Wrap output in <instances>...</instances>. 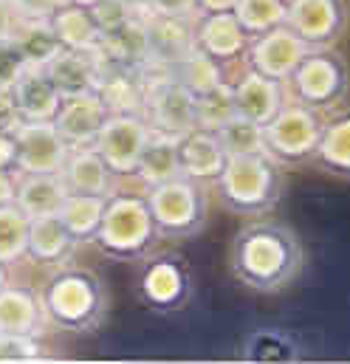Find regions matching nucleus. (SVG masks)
I'll use <instances>...</instances> for the list:
<instances>
[{
	"mask_svg": "<svg viewBox=\"0 0 350 364\" xmlns=\"http://www.w3.org/2000/svg\"><path fill=\"white\" fill-rule=\"evenodd\" d=\"M43 302L34 291L20 285H3L0 288V333H23L37 336L43 328Z\"/></svg>",
	"mask_w": 350,
	"mask_h": 364,
	"instance_id": "nucleus-28",
	"label": "nucleus"
},
{
	"mask_svg": "<svg viewBox=\"0 0 350 364\" xmlns=\"http://www.w3.org/2000/svg\"><path fill=\"white\" fill-rule=\"evenodd\" d=\"M11 96L23 122H54L63 105L60 91L54 88L51 77L40 65H28L23 71V77L11 85Z\"/></svg>",
	"mask_w": 350,
	"mask_h": 364,
	"instance_id": "nucleus-22",
	"label": "nucleus"
},
{
	"mask_svg": "<svg viewBox=\"0 0 350 364\" xmlns=\"http://www.w3.org/2000/svg\"><path fill=\"white\" fill-rule=\"evenodd\" d=\"M198 14L201 11H232L238 6V0H195Z\"/></svg>",
	"mask_w": 350,
	"mask_h": 364,
	"instance_id": "nucleus-47",
	"label": "nucleus"
},
{
	"mask_svg": "<svg viewBox=\"0 0 350 364\" xmlns=\"http://www.w3.org/2000/svg\"><path fill=\"white\" fill-rule=\"evenodd\" d=\"M175 176H181V156H178V139L167 133H150L144 153L139 159V167L133 173V181L142 189H150L156 183L170 181Z\"/></svg>",
	"mask_w": 350,
	"mask_h": 364,
	"instance_id": "nucleus-29",
	"label": "nucleus"
},
{
	"mask_svg": "<svg viewBox=\"0 0 350 364\" xmlns=\"http://www.w3.org/2000/svg\"><path fill=\"white\" fill-rule=\"evenodd\" d=\"M14 200V173L0 167V206Z\"/></svg>",
	"mask_w": 350,
	"mask_h": 364,
	"instance_id": "nucleus-46",
	"label": "nucleus"
},
{
	"mask_svg": "<svg viewBox=\"0 0 350 364\" xmlns=\"http://www.w3.org/2000/svg\"><path fill=\"white\" fill-rule=\"evenodd\" d=\"M285 93L291 102L311 107L322 119L342 110L350 96V68L345 54L334 46L308 48L285 80Z\"/></svg>",
	"mask_w": 350,
	"mask_h": 364,
	"instance_id": "nucleus-4",
	"label": "nucleus"
},
{
	"mask_svg": "<svg viewBox=\"0 0 350 364\" xmlns=\"http://www.w3.org/2000/svg\"><path fill=\"white\" fill-rule=\"evenodd\" d=\"M139 294L144 305L156 311H178L192 294V277L186 263L175 255L153 257L139 279Z\"/></svg>",
	"mask_w": 350,
	"mask_h": 364,
	"instance_id": "nucleus-14",
	"label": "nucleus"
},
{
	"mask_svg": "<svg viewBox=\"0 0 350 364\" xmlns=\"http://www.w3.org/2000/svg\"><path fill=\"white\" fill-rule=\"evenodd\" d=\"M11 40L20 48V54L26 57V63L40 65V68H46L51 63V57L63 48L48 20H20Z\"/></svg>",
	"mask_w": 350,
	"mask_h": 364,
	"instance_id": "nucleus-31",
	"label": "nucleus"
},
{
	"mask_svg": "<svg viewBox=\"0 0 350 364\" xmlns=\"http://www.w3.org/2000/svg\"><path fill=\"white\" fill-rule=\"evenodd\" d=\"M150 215L156 223V235L164 240H184L203 232L209 218V195L206 183L186 178L184 173L170 181H161L144 189Z\"/></svg>",
	"mask_w": 350,
	"mask_h": 364,
	"instance_id": "nucleus-6",
	"label": "nucleus"
},
{
	"mask_svg": "<svg viewBox=\"0 0 350 364\" xmlns=\"http://www.w3.org/2000/svg\"><path fill=\"white\" fill-rule=\"evenodd\" d=\"M60 176L65 181V189L74 192V195H102V198H107L113 189H119L116 186L119 178L113 176V170L105 164V159L96 153L93 144L71 147Z\"/></svg>",
	"mask_w": 350,
	"mask_h": 364,
	"instance_id": "nucleus-21",
	"label": "nucleus"
},
{
	"mask_svg": "<svg viewBox=\"0 0 350 364\" xmlns=\"http://www.w3.org/2000/svg\"><path fill=\"white\" fill-rule=\"evenodd\" d=\"M20 110L14 105V96L9 88H0V133H14L20 127Z\"/></svg>",
	"mask_w": 350,
	"mask_h": 364,
	"instance_id": "nucleus-42",
	"label": "nucleus"
},
{
	"mask_svg": "<svg viewBox=\"0 0 350 364\" xmlns=\"http://www.w3.org/2000/svg\"><path fill=\"white\" fill-rule=\"evenodd\" d=\"M232 91H235V105H238V113L265 124L277 116V110L288 102V93H285V82L280 80H271L260 71L243 65L240 74L232 80Z\"/></svg>",
	"mask_w": 350,
	"mask_h": 364,
	"instance_id": "nucleus-16",
	"label": "nucleus"
},
{
	"mask_svg": "<svg viewBox=\"0 0 350 364\" xmlns=\"http://www.w3.org/2000/svg\"><path fill=\"white\" fill-rule=\"evenodd\" d=\"M195 48L209 54L223 68L243 63L249 48V34L240 28L235 11H201L192 17Z\"/></svg>",
	"mask_w": 350,
	"mask_h": 364,
	"instance_id": "nucleus-13",
	"label": "nucleus"
},
{
	"mask_svg": "<svg viewBox=\"0 0 350 364\" xmlns=\"http://www.w3.org/2000/svg\"><path fill=\"white\" fill-rule=\"evenodd\" d=\"M285 26L308 46H336L348 28L345 0H285Z\"/></svg>",
	"mask_w": 350,
	"mask_h": 364,
	"instance_id": "nucleus-10",
	"label": "nucleus"
},
{
	"mask_svg": "<svg viewBox=\"0 0 350 364\" xmlns=\"http://www.w3.org/2000/svg\"><path fill=\"white\" fill-rule=\"evenodd\" d=\"M124 3L139 14H150V6H153V0H124Z\"/></svg>",
	"mask_w": 350,
	"mask_h": 364,
	"instance_id": "nucleus-48",
	"label": "nucleus"
},
{
	"mask_svg": "<svg viewBox=\"0 0 350 364\" xmlns=\"http://www.w3.org/2000/svg\"><path fill=\"white\" fill-rule=\"evenodd\" d=\"M178 156H181V173L201 183H215L229 159L218 133L203 127H195L178 139Z\"/></svg>",
	"mask_w": 350,
	"mask_h": 364,
	"instance_id": "nucleus-20",
	"label": "nucleus"
},
{
	"mask_svg": "<svg viewBox=\"0 0 350 364\" xmlns=\"http://www.w3.org/2000/svg\"><path fill=\"white\" fill-rule=\"evenodd\" d=\"M218 139L226 150V156H252V153H265V144H262V124L246 119V116H235L229 119L221 130H218Z\"/></svg>",
	"mask_w": 350,
	"mask_h": 364,
	"instance_id": "nucleus-36",
	"label": "nucleus"
},
{
	"mask_svg": "<svg viewBox=\"0 0 350 364\" xmlns=\"http://www.w3.org/2000/svg\"><path fill=\"white\" fill-rule=\"evenodd\" d=\"M9 282V274H6V263H0V288Z\"/></svg>",
	"mask_w": 350,
	"mask_h": 364,
	"instance_id": "nucleus-49",
	"label": "nucleus"
},
{
	"mask_svg": "<svg viewBox=\"0 0 350 364\" xmlns=\"http://www.w3.org/2000/svg\"><path fill=\"white\" fill-rule=\"evenodd\" d=\"M40 302L51 325L74 333L96 328L107 308L102 279L85 269H60L46 282Z\"/></svg>",
	"mask_w": 350,
	"mask_h": 364,
	"instance_id": "nucleus-5",
	"label": "nucleus"
},
{
	"mask_svg": "<svg viewBox=\"0 0 350 364\" xmlns=\"http://www.w3.org/2000/svg\"><path fill=\"white\" fill-rule=\"evenodd\" d=\"M68 189L63 176L48 173H14V203L28 218H46L57 215Z\"/></svg>",
	"mask_w": 350,
	"mask_h": 364,
	"instance_id": "nucleus-24",
	"label": "nucleus"
},
{
	"mask_svg": "<svg viewBox=\"0 0 350 364\" xmlns=\"http://www.w3.org/2000/svg\"><path fill=\"white\" fill-rule=\"evenodd\" d=\"M150 130L167 136H186L198 127L195 119V93L173 71H144V110Z\"/></svg>",
	"mask_w": 350,
	"mask_h": 364,
	"instance_id": "nucleus-8",
	"label": "nucleus"
},
{
	"mask_svg": "<svg viewBox=\"0 0 350 364\" xmlns=\"http://www.w3.org/2000/svg\"><path fill=\"white\" fill-rule=\"evenodd\" d=\"M77 249V240L71 237V232L63 226L60 215H46V218H31L28 226V252L26 257H31L40 266H63Z\"/></svg>",
	"mask_w": 350,
	"mask_h": 364,
	"instance_id": "nucleus-26",
	"label": "nucleus"
},
{
	"mask_svg": "<svg viewBox=\"0 0 350 364\" xmlns=\"http://www.w3.org/2000/svg\"><path fill=\"white\" fill-rule=\"evenodd\" d=\"M28 68L26 57L20 54V48L14 46V40H0V88H9L23 77V71Z\"/></svg>",
	"mask_w": 350,
	"mask_h": 364,
	"instance_id": "nucleus-39",
	"label": "nucleus"
},
{
	"mask_svg": "<svg viewBox=\"0 0 350 364\" xmlns=\"http://www.w3.org/2000/svg\"><path fill=\"white\" fill-rule=\"evenodd\" d=\"M17 139V170L14 173H48L60 176L71 147L54 127V122H20Z\"/></svg>",
	"mask_w": 350,
	"mask_h": 364,
	"instance_id": "nucleus-11",
	"label": "nucleus"
},
{
	"mask_svg": "<svg viewBox=\"0 0 350 364\" xmlns=\"http://www.w3.org/2000/svg\"><path fill=\"white\" fill-rule=\"evenodd\" d=\"M105 119H107V107L102 96L93 91L83 96H65L54 116V127L60 130L68 147H85L96 141Z\"/></svg>",
	"mask_w": 350,
	"mask_h": 364,
	"instance_id": "nucleus-18",
	"label": "nucleus"
},
{
	"mask_svg": "<svg viewBox=\"0 0 350 364\" xmlns=\"http://www.w3.org/2000/svg\"><path fill=\"white\" fill-rule=\"evenodd\" d=\"M150 11L156 14H173V17H195L198 6L195 0H153Z\"/></svg>",
	"mask_w": 350,
	"mask_h": 364,
	"instance_id": "nucleus-43",
	"label": "nucleus"
},
{
	"mask_svg": "<svg viewBox=\"0 0 350 364\" xmlns=\"http://www.w3.org/2000/svg\"><path fill=\"white\" fill-rule=\"evenodd\" d=\"M235 116H238V105H235L232 80H223L221 85L209 88L206 93H201V96H195V119H198V127L218 133Z\"/></svg>",
	"mask_w": 350,
	"mask_h": 364,
	"instance_id": "nucleus-34",
	"label": "nucleus"
},
{
	"mask_svg": "<svg viewBox=\"0 0 350 364\" xmlns=\"http://www.w3.org/2000/svg\"><path fill=\"white\" fill-rule=\"evenodd\" d=\"M0 167L3 170H17V139L14 133H0Z\"/></svg>",
	"mask_w": 350,
	"mask_h": 364,
	"instance_id": "nucleus-44",
	"label": "nucleus"
},
{
	"mask_svg": "<svg viewBox=\"0 0 350 364\" xmlns=\"http://www.w3.org/2000/svg\"><path fill=\"white\" fill-rule=\"evenodd\" d=\"M102 212H105V198L102 195H74V192H68L57 215H60L63 226L71 232V237L77 243H90L96 229H99Z\"/></svg>",
	"mask_w": 350,
	"mask_h": 364,
	"instance_id": "nucleus-30",
	"label": "nucleus"
},
{
	"mask_svg": "<svg viewBox=\"0 0 350 364\" xmlns=\"http://www.w3.org/2000/svg\"><path fill=\"white\" fill-rule=\"evenodd\" d=\"M156 240L159 235H156L147 195L113 189L105 198V212L90 243L110 260L133 263L147 257Z\"/></svg>",
	"mask_w": 350,
	"mask_h": 364,
	"instance_id": "nucleus-2",
	"label": "nucleus"
},
{
	"mask_svg": "<svg viewBox=\"0 0 350 364\" xmlns=\"http://www.w3.org/2000/svg\"><path fill=\"white\" fill-rule=\"evenodd\" d=\"M9 3L20 14V20H48L68 0H9Z\"/></svg>",
	"mask_w": 350,
	"mask_h": 364,
	"instance_id": "nucleus-41",
	"label": "nucleus"
},
{
	"mask_svg": "<svg viewBox=\"0 0 350 364\" xmlns=\"http://www.w3.org/2000/svg\"><path fill=\"white\" fill-rule=\"evenodd\" d=\"M311 161L322 173L350 181V107L322 119V133Z\"/></svg>",
	"mask_w": 350,
	"mask_h": 364,
	"instance_id": "nucleus-23",
	"label": "nucleus"
},
{
	"mask_svg": "<svg viewBox=\"0 0 350 364\" xmlns=\"http://www.w3.org/2000/svg\"><path fill=\"white\" fill-rule=\"evenodd\" d=\"M150 133L153 130L142 113H107L93 147L116 178H133Z\"/></svg>",
	"mask_w": 350,
	"mask_h": 364,
	"instance_id": "nucleus-9",
	"label": "nucleus"
},
{
	"mask_svg": "<svg viewBox=\"0 0 350 364\" xmlns=\"http://www.w3.org/2000/svg\"><path fill=\"white\" fill-rule=\"evenodd\" d=\"M319 133H322V116L288 99L277 110V116L262 124V144L265 153L280 167H297L314 159Z\"/></svg>",
	"mask_w": 350,
	"mask_h": 364,
	"instance_id": "nucleus-7",
	"label": "nucleus"
},
{
	"mask_svg": "<svg viewBox=\"0 0 350 364\" xmlns=\"http://www.w3.org/2000/svg\"><path fill=\"white\" fill-rule=\"evenodd\" d=\"M147 40H150V68L147 71H173L175 65L195 48L192 17L173 14H147Z\"/></svg>",
	"mask_w": 350,
	"mask_h": 364,
	"instance_id": "nucleus-15",
	"label": "nucleus"
},
{
	"mask_svg": "<svg viewBox=\"0 0 350 364\" xmlns=\"http://www.w3.org/2000/svg\"><path fill=\"white\" fill-rule=\"evenodd\" d=\"M218 200L235 215H265L282 195V167L268 153L229 156L215 178Z\"/></svg>",
	"mask_w": 350,
	"mask_h": 364,
	"instance_id": "nucleus-3",
	"label": "nucleus"
},
{
	"mask_svg": "<svg viewBox=\"0 0 350 364\" xmlns=\"http://www.w3.org/2000/svg\"><path fill=\"white\" fill-rule=\"evenodd\" d=\"M37 356H43L37 336L0 333V362H23V359H37Z\"/></svg>",
	"mask_w": 350,
	"mask_h": 364,
	"instance_id": "nucleus-38",
	"label": "nucleus"
},
{
	"mask_svg": "<svg viewBox=\"0 0 350 364\" xmlns=\"http://www.w3.org/2000/svg\"><path fill=\"white\" fill-rule=\"evenodd\" d=\"M102 57L110 65H124L136 71L150 68V40H147V14L133 11L122 26L102 34Z\"/></svg>",
	"mask_w": 350,
	"mask_h": 364,
	"instance_id": "nucleus-19",
	"label": "nucleus"
},
{
	"mask_svg": "<svg viewBox=\"0 0 350 364\" xmlns=\"http://www.w3.org/2000/svg\"><path fill=\"white\" fill-rule=\"evenodd\" d=\"M308 46L282 23L271 31H262L258 37H249V48L243 57V65L260 71L271 80L285 82L291 77V71L299 65V60L305 57Z\"/></svg>",
	"mask_w": 350,
	"mask_h": 364,
	"instance_id": "nucleus-12",
	"label": "nucleus"
},
{
	"mask_svg": "<svg viewBox=\"0 0 350 364\" xmlns=\"http://www.w3.org/2000/svg\"><path fill=\"white\" fill-rule=\"evenodd\" d=\"M232 11L249 37H258L285 23V0H238Z\"/></svg>",
	"mask_w": 350,
	"mask_h": 364,
	"instance_id": "nucleus-35",
	"label": "nucleus"
},
{
	"mask_svg": "<svg viewBox=\"0 0 350 364\" xmlns=\"http://www.w3.org/2000/svg\"><path fill=\"white\" fill-rule=\"evenodd\" d=\"M102 71H105L102 51H74V48H60L46 65V74L51 77L63 99L93 93L99 88Z\"/></svg>",
	"mask_w": 350,
	"mask_h": 364,
	"instance_id": "nucleus-17",
	"label": "nucleus"
},
{
	"mask_svg": "<svg viewBox=\"0 0 350 364\" xmlns=\"http://www.w3.org/2000/svg\"><path fill=\"white\" fill-rule=\"evenodd\" d=\"M96 93L107 113H142L144 110V71L105 63Z\"/></svg>",
	"mask_w": 350,
	"mask_h": 364,
	"instance_id": "nucleus-27",
	"label": "nucleus"
},
{
	"mask_svg": "<svg viewBox=\"0 0 350 364\" xmlns=\"http://www.w3.org/2000/svg\"><path fill=\"white\" fill-rule=\"evenodd\" d=\"M17 26H20V14L9 0H0V40H11Z\"/></svg>",
	"mask_w": 350,
	"mask_h": 364,
	"instance_id": "nucleus-45",
	"label": "nucleus"
},
{
	"mask_svg": "<svg viewBox=\"0 0 350 364\" xmlns=\"http://www.w3.org/2000/svg\"><path fill=\"white\" fill-rule=\"evenodd\" d=\"M74 3H83V6H93V3H99V0H74Z\"/></svg>",
	"mask_w": 350,
	"mask_h": 364,
	"instance_id": "nucleus-50",
	"label": "nucleus"
},
{
	"mask_svg": "<svg viewBox=\"0 0 350 364\" xmlns=\"http://www.w3.org/2000/svg\"><path fill=\"white\" fill-rule=\"evenodd\" d=\"M90 11H93V17H96L102 34L113 31L116 26H122V23L133 14V9H130L124 0H99V3L90 6Z\"/></svg>",
	"mask_w": 350,
	"mask_h": 364,
	"instance_id": "nucleus-40",
	"label": "nucleus"
},
{
	"mask_svg": "<svg viewBox=\"0 0 350 364\" xmlns=\"http://www.w3.org/2000/svg\"><path fill=\"white\" fill-rule=\"evenodd\" d=\"M48 23L63 48H74V51H99L102 48V28H99L90 6L68 0L48 17Z\"/></svg>",
	"mask_w": 350,
	"mask_h": 364,
	"instance_id": "nucleus-25",
	"label": "nucleus"
},
{
	"mask_svg": "<svg viewBox=\"0 0 350 364\" xmlns=\"http://www.w3.org/2000/svg\"><path fill=\"white\" fill-rule=\"evenodd\" d=\"M246 356L252 362H285V359H294L297 353L291 350V342L280 333H255L249 339Z\"/></svg>",
	"mask_w": 350,
	"mask_h": 364,
	"instance_id": "nucleus-37",
	"label": "nucleus"
},
{
	"mask_svg": "<svg viewBox=\"0 0 350 364\" xmlns=\"http://www.w3.org/2000/svg\"><path fill=\"white\" fill-rule=\"evenodd\" d=\"M28 226H31V218L14 200L0 206V263L14 266L26 257Z\"/></svg>",
	"mask_w": 350,
	"mask_h": 364,
	"instance_id": "nucleus-32",
	"label": "nucleus"
},
{
	"mask_svg": "<svg viewBox=\"0 0 350 364\" xmlns=\"http://www.w3.org/2000/svg\"><path fill=\"white\" fill-rule=\"evenodd\" d=\"M173 74L186 85V91H192L195 96L206 93L209 88L221 85L226 77V68L221 63H215L209 54H203L201 48H192L178 65L173 68Z\"/></svg>",
	"mask_w": 350,
	"mask_h": 364,
	"instance_id": "nucleus-33",
	"label": "nucleus"
},
{
	"mask_svg": "<svg viewBox=\"0 0 350 364\" xmlns=\"http://www.w3.org/2000/svg\"><path fill=\"white\" fill-rule=\"evenodd\" d=\"M305 266V249L297 232L285 223L255 220L243 226L229 249L232 277L258 294L288 288Z\"/></svg>",
	"mask_w": 350,
	"mask_h": 364,
	"instance_id": "nucleus-1",
	"label": "nucleus"
}]
</instances>
